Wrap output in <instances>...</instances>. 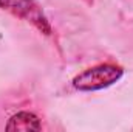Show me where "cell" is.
Returning a JSON list of instances; mask_svg holds the SVG:
<instances>
[{
	"mask_svg": "<svg viewBox=\"0 0 133 132\" xmlns=\"http://www.w3.org/2000/svg\"><path fill=\"white\" fill-rule=\"evenodd\" d=\"M122 76V68L113 64H101L85 70L73 79L77 90H101L115 84Z\"/></svg>",
	"mask_w": 133,
	"mask_h": 132,
	"instance_id": "6da1fadb",
	"label": "cell"
},
{
	"mask_svg": "<svg viewBox=\"0 0 133 132\" xmlns=\"http://www.w3.org/2000/svg\"><path fill=\"white\" fill-rule=\"evenodd\" d=\"M42 124L39 118L30 112H20L9 118L6 131H40Z\"/></svg>",
	"mask_w": 133,
	"mask_h": 132,
	"instance_id": "3957f363",
	"label": "cell"
},
{
	"mask_svg": "<svg viewBox=\"0 0 133 132\" xmlns=\"http://www.w3.org/2000/svg\"><path fill=\"white\" fill-rule=\"evenodd\" d=\"M0 6L12 13L14 16L31 22L42 33L51 34V27L46 17L43 16L42 9L39 8V5L34 0H0Z\"/></svg>",
	"mask_w": 133,
	"mask_h": 132,
	"instance_id": "7a4b0ae2",
	"label": "cell"
}]
</instances>
